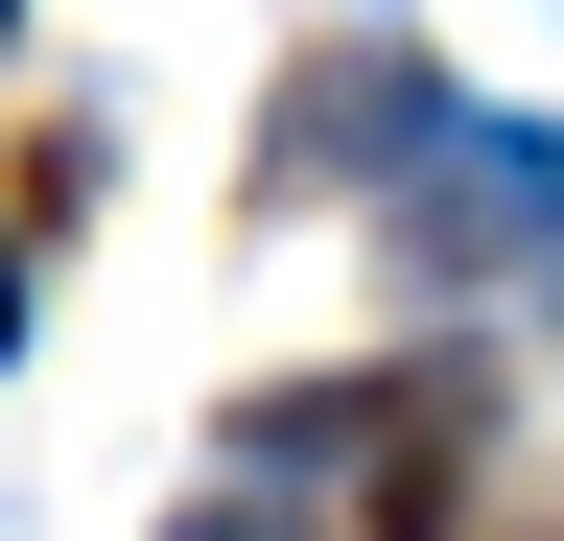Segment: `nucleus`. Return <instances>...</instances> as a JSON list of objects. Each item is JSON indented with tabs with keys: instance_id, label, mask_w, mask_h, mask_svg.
<instances>
[{
	"instance_id": "obj_1",
	"label": "nucleus",
	"mask_w": 564,
	"mask_h": 541,
	"mask_svg": "<svg viewBox=\"0 0 564 541\" xmlns=\"http://www.w3.org/2000/svg\"><path fill=\"white\" fill-rule=\"evenodd\" d=\"M377 213H400V259L423 283H470V306H518V283H564V142L541 118H423V142L377 165Z\"/></svg>"
},
{
	"instance_id": "obj_2",
	"label": "nucleus",
	"mask_w": 564,
	"mask_h": 541,
	"mask_svg": "<svg viewBox=\"0 0 564 541\" xmlns=\"http://www.w3.org/2000/svg\"><path fill=\"white\" fill-rule=\"evenodd\" d=\"M0 329H24V259H0Z\"/></svg>"
}]
</instances>
